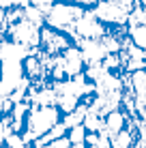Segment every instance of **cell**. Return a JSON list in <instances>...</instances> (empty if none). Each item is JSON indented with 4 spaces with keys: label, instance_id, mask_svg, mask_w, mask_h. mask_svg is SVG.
I'll return each instance as SVG.
<instances>
[]
</instances>
